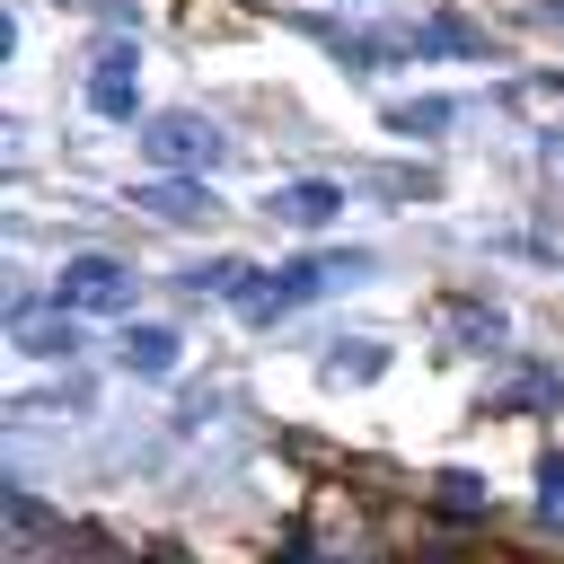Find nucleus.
<instances>
[{"mask_svg": "<svg viewBox=\"0 0 564 564\" xmlns=\"http://www.w3.org/2000/svg\"><path fill=\"white\" fill-rule=\"evenodd\" d=\"M546 18H555V26H564V0H546Z\"/></svg>", "mask_w": 564, "mask_h": 564, "instance_id": "4468645a", "label": "nucleus"}, {"mask_svg": "<svg viewBox=\"0 0 564 564\" xmlns=\"http://www.w3.org/2000/svg\"><path fill=\"white\" fill-rule=\"evenodd\" d=\"M361 273H370V247H344V256H300V264L264 273L238 308H247V317H282V308H300V300H317V291H335V282H361Z\"/></svg>", "mask_w": 564, "mask_h": 564, "instance_id": "f257e3e1", "label": "nucleus"}, {"mask_svg": "<svg viewBox=\"0 0 564 564\" xmlns=\"http://www.w3.org/2000/svg\"><path fill=\"white\" fill-rule=\"evenodd\" d=\"M538 520H555V529H564V458H546V467H538Z\"/></svg>", "mask_w": 564, "mask_h": 564, "instance_id": "9b49d317", "label": "nucleus"}, {"mask_svg": "<svg viewBox=\"0 0 564 564\" xmlns=\"http://www.w3.org/2000/svg\"><path fill=\"white\" fill-rule=\"evenodd\" d=\"M388 370V344H370V335H352V352H326V379H379Z\"/></svg>", "mask_w": 564, "mask_h": 564, "instance_id": "6e6552de", "label": "nucleus"}, {"mask_svg": "<svg viewBox=\"0 0 564 564\" xmlns=\"http://www.w3.org/2000/svg\"><path fill=\"white\" fill-rule=\"evenodd\" d=\"M441 511H485V485L449 467V476H441Z\"/></svg>", "mask_w": 564, "mask_h": 564, "instance_id": "f8f14e48", "label": "nucleus"}, {"mask_svg": "<svg viewBox=\"0 0 564 564\" xmlns=\"http://www.w3.org/2000/svg\"><path fill=\"white\" fill-rule=\"evenodd\" d=\"M141 564H176V546H159V555H141Z\"/></svg>", "mask_w": 564, "mask_h": 564, "instance_id": "ddd939ff", "label": "nucleus"}, {"mask_svg": "<svg viewBox=\"0 0 564 564\" xmlns=\"http://www.w3.org/2000/svg\"><path fill=\"white\" fill-rule=\"evenodd\" d=\"M132 97H141V53H132V44H106V53H97V70H88V106L123 123V115H132Z\"/></svg>", "mask_w": 564, "mask_h": 564, "instance_id": "20e7f679", "label": "nucleus"}, {"mask_svg": "<svg viewBox=\"0 0 564 564\" xmlns=\"http://www.w3.org/2000/svg\"><path fill=\"white\" fill-rule=\"evenodd\" d=\"M18 352H44V361H62V352H79V326L62 317V326H26L18 317Z\"/></svg>", "mask_w": 564, "mask_h": 564, "instance_id": "1a4fd4ad", "label": "nucleus"}, {"mask_svg": "<svg viewBox=\"0 0 564 564\" xmlns=\"http://www.w3.org/2000/svg\"><path fill=\"white\" fill-rule=\"evenodd\" d=\"M53 308L70 317V308H132V273L115 264V256H70L62 273H53Z\"/></svg>", "mask_w": 564, "mask_h": 564, "instance_id": "7ed1b4c3", "label": "nucleus"}, {"mask_svg": "<svg viewBox=\"0 0 564 564\" xmlns=\"http://www.w3.org/2000/svg\"><path fill=\"white\" fill-rule=\"evenodd\" d=\"M115 352H123V370H141V379H167V370H176V335H167V326H123Z\"/></svg>", "mask_w": 564, "mask_h": 564, "instance_id": "0eeeda50", "label": "nucleus"}, {"mask_svg": "<svg viewBox=\"0 0 564 564\" xmlns=\"http://www.w3.org/2000/svg\"><path fill=\"white\" fill-rule=\"evenodd\" d=\"M132 203H141L150 220H176V229H194V220H212V212H220V203H212L203 185H185V176H159V185H141Z\"/></svg>", "mask_w": 564, "mask_h": 564, "instance_id": "39448f33", "label": "nucleus"}, {"mask_svg": "<svg viewBox=\"0 0 564 564\" xmlns=\"http://www.w3.org/2000/svg\"><path fill=\"white\" fill-rule=\"evenodd\" d=\"M449 115H458L449 97H423V106H397V132H441Z\"/></svg>", "mask_w": 564, "mask_h": 564, "instance_id": "9d476101", "label": "nucleus"}, {"mask_svg": "<svg viewBox=\"0 0 564 564\" xmlns=\"http://www.w3.org/2000/svg\"><path fill=\"white\" fill-rule=\"evenodd\" d=\"M344 212V185H282L273 194V220H291V229H326Z\"/></svg>", "mask_w": 564, "mask_h": 564, "instance_id": "423d86ee", "label": "nucleus"}, {"mask_svg": "<svg viewBox=\"0 0 564 564\" xmlns=\"http://www.w3.org/2000/svg\"><path fill=\"white\" fill-rule=\"evenodd\" d=\"M141 141H150V159H159L167 176H203V167H220V159H229V141H220L203 115H159Z\"/></svg>", "mask_w": 564, "mask_h": 564, "instance_id": "f03ea898", "label": "nucleus"}]
</instances>
